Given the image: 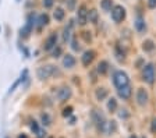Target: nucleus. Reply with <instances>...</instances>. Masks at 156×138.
I'll return each instance as SVG.
<instances>
[{
    "label": "nucleus",
    "mask_w": 156,
    "mask_h": 138,
    "mask_svg": "<svg viewBox=\"0 0 156 138\" xmlns=\"http://www.w3.org/2000/svg\"><path fill=\"white\" fill-rule=\"evenodd\" d=\"M49 138H53V137H49Z\"/></svg>",
    "instance_id": "obj_43"
},
{
    "label": "nucleus",
    "mask_w": 156,
    "mask_h": 138,
    "mask_svg": "<svg viewBox=\"0 0 156 138\" xmlns=\"http://www.w3.org/2000/svg\"><path fill=\"white\" fill-rule=\"evenodd\" d=\"M74 123H75V117H73L71 120H70V124H74Z\"/></svg>",
    "instance_id": "obj_41"
},
{
    "label": "nucleus",
    "mask_w": 156,
    "mask_h": 138,
    "mask_svg": "<svg viewBox=\"0 0 156 138\" xmlns=\"http://www.w3.org/2000/svg\"><path fill=\"white\" fill-rule=\"evenodd\" d=\"M31 31H32V28H31V27L29 25H24V28H21V30H20V34H21V36H24V38H27V36L29 35V34H31Z\"/></svg>",
    "instance_id": "obj_25"
},
{
    "label": "nucleus",
    "mask_w": 156,
    "mask_h": 138,
    "mask_svg": "<svg viewBox=\"0 0 156 138\" xmlns=\"http://www.w3.org/2000/svg\"><path fill=\"white\" fill-rule=\"evenodd\" d=\"M151 130H152V133H156V119H153V120H152V126H151Z\"/></svg>",
    "instance_id": "obj_36"
},
{
    "label": "nucleus",
    "mask_w": 156,
    "mask_h": 138,
    "mask_svg": "<svg viewBox=\"0 0 156 138\" xmlns=\"http://www.w3.org/2000/svg\"><path fill=\"white\" fill-rule=\"evenodd\" d=\"M142 63H144V60H142V59H140V60H138V62H136V69H140V67H141V64H142Z\"/></svg>",
    "instance_id": "obj_39"
},
{
    "label": "nucleus",
    "mask_w": 156,
    "mask_h": 138,
    "mask_svg": "<svg viewBox=\"0 0 156 138\" xmlns=\"http://www.w3.org/2000/svg\"><path fill=\"white\" fill-rule=\"evenodd\" d=\"M56 73V67L52 66V64H46V66L39 67L38 71H36V76H38L39 80H48Z\"/></svg>",
    "instance_id": "obj_2"
},
{
    "label": "nucleus",
    "mask_w": 156,
    "mask_h": 138,
    "mask_svg": "<svg viewBox=\"0 0 156 138\" xmlns=\"http://www.w3.org/2000/svg\"><path fill=\"white\" fill-rule=\"evenodd\" d=\"M107 109H109L110 112H114V110L117 109V101L114 98L109 99V102H107Z\"/></svg>",
    "instance_id": "obj_24"
},
{
    "label": "nucleus",
    "mask_w": 156,
    "mask_h": 138,
    "mask_svg": "<svg viewBox=\"0 0 156 138\" xmlns=\"http://www.w3.org/2000/svg\"><path fill=\"white\" fill-rule=\"evenodd\" d=\"M117 91H119V96L123 99H130L131 95H133V88L130 87V84L126 87H121V88H119Z\"/></svg>",
    "instance_id": "obj_10"
},
{
    "label": "nucleus",
    "mask_w": 156,
    "mask_h": 138,
    "mask_svg": "<svg viewBox=\"0 0 156 138\" xmlns=\"http://www.w3.org/2000/svg\"><path fill=\"white\" fill-rule=\"evenodd\" d=\"M41 119H42V124H45V126H49L50 123H52V120H50V116H49L48 113H43Z\"/></svg>",
    "instance_id": "obj_27"
},
{
    "label": "nucleus",
    "mask_w": 156,
    "mask_h": 138,
    "mask_svg": "<svg viewBox=\"0 0 156 138\" xmlns=\"http://www.w3.org/2000/svg\"><path fill=\"white\" fill-rule=\"evenodd\" d=\"M113 82L116 88H121V87H126L130 84V80H128V76H127V73H124L123 70H119V71L114 73L113 76Z\"/></svg>",
    "instance_id": "obj_1"
},
{
    "label": "nucleus",
    "mask_w": 156,
    "mask_h": 138,
    "mask_svg": "<svg viewBox=\"0 0 156 138\" xmlns=\"http://www.w3.org/2000/svg\"><path fill=\"white\" fill-rule=\"evenodd\" d=\"M17 2H20V0H17Z\"/></svg>",
    "instance_id": "obj_44"
},
{
    "label": "nucleus",
    "mask_w": 156,
    "mask_h": 138,
    "mask_svg": "<svg viewBox=\"0 0 156 138\" xmlns=\"http://www.w3.org/2000/svg\"><path fill=\"white\" fill-rule=\"evenodd\" d=\"M98 11L95 10V9H92V10L88 11V21L89 23H98Z\"/></svg>",
    "instance_id": "obj_18"
},
{
    "label": "nucleus",
    "mask_w": 156,
    "mask_h": 138,
    "mask_svg": "<svg viewBox=\"0 0 156 138\" xmlns=\"http://www.w3.org/2000/svg\"><path fill=\"white\" fill-rule=\"evenodd\" d=\"M92 119H94L96 127L101 130V131H105V127H106V120H105V116L102 113H99L98 110H94L92 112Z\"/></svg>",
    "instance_id": "obj_5"
},
{
    "label": "nucleus",
    "mask_w": 156,
    "mask_h": 138,
    "mask_svg": "<svg viewBox=\"0 0 156 138\" xmlns=\"http://www.w3.org/2000/svg\"><path fill=\"white\" fill-rule=\"evenodd\" d=\"M18 138H28V137H27V134H21V135H18Z\"/></svg>",
    "instance_id": "obj_40"
},
{
    "label": "nucleus",
    "mask_w": 156,
    "mask_h": 138,
    "mask_svg": "<svg viewBox=\"0 0 156 138\" xmlns=\"http://www.w3.org/2000/svg\"><path fill=\"white\" fill-rule=\"evenodd\" d=\"M117 130V126H116V122H107L106 123V127H105V131L106 134H113L114 131Z\"/></svg>",
    "instance_id": "obj_16"
},
{
    "label": "nucleus",
    "mask_w": 156,
    "mask_h": 138,
    "mask_svg": "<svg viewBox=\"0 0 156 138\" xmlns=\"http://www.w3.org/2000/svg\"><path fill=\"white\" fill-rule=\"evenodd\" d=\"M136 101H138V105L141 106L146 105V102H148V92L144 88H138V91H136Z\"/></svg>",
    "instance_id": "obj_9"
},
{
    "label": "nucleus",
    "mask_w": 156,
    "mask_h": 138,
    "mask_svg": "<svg viewBox=\"0 0 156 138\" xmlns=\"http://www.w3.org/2000/svg\"><path fill=\"white\" fill-rule=\"evenodd\" d=\"M142 77H144V81H146L148 84H153V81H155V69H153L152 64L144 66Z\"/></svg>",
    "instance_id": "obj_4"
},
{
    "label": "nucleus",
    "mask_w": 156,
    "mask_h": 138,
    "mask_svg": "<svg viewBox=\"0 0 156 138\" xmlns=\"http://www.w3.org/2000/svg\"><path fill=\"white\" fill-rule=\"evenodd\" d=\"M130 138H136V137H135V135H131V137H130Z\"/></svg>",
    "instance_id": "obj_42"
},
{
    "label": "nucleus",
    "mask_w": 156,
    "mask_h": 138,
    "mask_svg": "<svg viewBox=\"0 0 156 138\" xmlns=\"http://www.w3.org/2000/svg\"><path fill=\"white\" fill-rule=\"evenodd\" d=\"M31 130H32L35 134H38V131H39V126H38V123L34 120V122H31Z\"/></svg>",
    "instance_id": "obj_30"
},
{
    "label": "nucleus",
    "mask_w": 156,
    "mask_h": 138,
    "mask_svg": "<svg viewBox=\"0 0 156 138\" xmlns=\"http://www.w3.org/2000/svg\"><path fill=\"white\" fill-rule=\"evenodd\" d=\"M107 70H109V63L106 62V60H102L99 64H98V73L101 74V76H103V74H106Z\"/></svg>",
    "instance_id": "obj_15"
},
{
    "label": "nucleus",
    "mask_w": 156,
    "mask_h": 138,
    "mask_svg": "<svg viewBox=\"0 0 156 138\" xmlns=\"http://www.w3.org/2000/svg\"><path fill=\"white\" fill-rule=\"evenodd\" d=\"M45 134H46V133L43 131V130H39V131H38V138H43V135H45Z\"/></svg>",
    "instance_id": "obj_38"
},
{
    "label": "nucleus",
    "mask_w": 156,
    "mask_h": 138,
    "mask_svg": "<svg viewBox=\"0 0 156 138\" xmlns=\"http://www.w3.org/2000/svg\"><path fill=\"white\" fill-rule=\"evenodd\" d=\"M64 16H66V11L63 10L62 7H57V9L55 10V13H53L55 20H57V21H62L63 18H64Z\"/></svg>",
    "instance_id": "obj_17"
},
{
    "label": "nucleus",
    "mask_w": 156,
    "mask_h": 138,
    "mask_svg": "<svg viewBox=\"0 0 156 138\" xmlns=\"http://www.w3.org/2000/svg\"><path fill=\"white\" fill-rule=\"evenodd\" d=\"M134 25H135V30L138 31V32H144V31L146 30L145 21H144L142 17H136V20H135V23H134Z\"/></svg>",
    "instance_id": "obj_13"
},
{
    "label": "nucleus",
    "mask_w": 156,
    "mask_h": 138,
    "mask_svg": "<svg viewBox=\"0 0 156 138\" xmlns=\"http://www.w3.org/2000/svg\"><path fill=\"white\" fill-rule=\"evenodd\" d=\"M119 116H120L121 119H127V117H128V116H130V115H128V112H127L126 109H121V110H120V113H119Z\"/></svg>",
    "instance_id": "obj_33"
},
{
    "label": "nucleus",
    "mask_w": 156,
    "mask_h": 138,
    "mask_svg": "<svg viewBox=\"0 0 156 138\" xmlns=\"http://www.w3.org/2000/svg\"><path fill=\"white\" fill-rule=\"evenodd\" d=\"M142 49L145 50V52H151V50H153L155 49V43H153V41H151V39L145 41V42L142 43Z\"/></svg>",
    "instance_id": "obj_20"
},
{
    "label": "nucleus",
    "mask_w": 156,
    "mask_h": 138,
    "mask_svg": "<svg viewBox=\"0 0 156 138\" xmlns=\"http://www.w3.org/2000/svg\"><path fill=\"white\" fill-rule=\"evenodd\" d=\"M36 20H38V18L35 17V14L31 13L28 16V20H27V25H29L31 28H34V27H35V24H36Z\"/></svg>",
    "instance_id": "obj_23"
},
{
    "label": "nucleus",
    "mask_w": 156,
    "mask_h": 138,
    "mask_svg": "<svg viewBox=\"0 0 156 138\" xmlns=\"http://www.w3.org/2000/svg\"><path fill=\"white\" fill-rule=\"evenodd\" d=\"M71 112H73V108L71 106H67V108L63 110V116H64V117H68V116H71Z\"/></svg>",
    "instance_id": "obj_31"
},
{
    "label": "nucleus",
    "mask_w": 156,
    "mask_h": 138,
    "mask_svg": "<svg viewBox=\"0 0 156 138\" xmlns=\"http://www.w3.org/2000/svg\"><path fill=\"white\" fill-rule=\"evenodd\" d=\"M62 53H63V49H62V46H57V45H56L55 48H53L52 56L55 57V59H57V57H60V56H62Z\"/></svg>",
    "instance_id": "obj_26"
},
{
    "label": "nucleus",
    "mask_w": 156,
    "mask_h": 138,
    "mask_svg": "<svg viewBox=\"0 0 156 138\" xmlns=\"http://www.w3.org/2000/svg\"><path fill=\"white\" fill-rule=\"evenodd\" d=\"M36 23H38V27L39 28H43V27H46L49 24V16L48 14H41V16L38 17V20H36Z\"/></svg>",
    "instance_id": "obj_14"
},
{
    "label": "nucleus",
    "mask_w": 156,
    "mask_h": 138,
    "mask_svg": "<svg viewBox=\"0 0 156 138\" xmlns=\"http://www.w3.org/2000/svg\"><path fill=\"white\" fill-rule=\"evenodd\" d=\"M148 6L149 9H156V0H148Z\"/></svg>",
    "instance_id": "obj_34"
},
{
    "label": "nucleus",
    "mask_w": 156,
    "mask_h": 138,
    "mask_svg": "<svg viewBox=\"0 0 156 138\" xmlns=\"http://www.w3.org/2000/svg\"><path fill=\"white\" fill-rule=\"evenodd\" d=\"M73 49H74V50H80V45H78V42H77V41H73Z\"/></svg>",
    "instance_id": "obj_37"
},
{
    "label": "nucleus",
    "mask_w": 156,
    "mask_h": 138,
    "mask_svg": "<svg viewBox=\"0 0 156 138\" xmlns=\"http://www.w3.org/2000/svg\"><path fill=\"white\" fill-rule=\"evenodd\" d=\"M20 84H21V81H20V78H18V80H17V81H16V82H14V84H13V85L10 87V89H9V94H11V92H13L14 89H16L17 87L20 85Z\"/></svg>",
    "instance_id": "obj_32"
},
{
    "label": "nucleus",
    "mask_w": 156,
    "mask_h": 138,
    "mask_svg": "<svg viewBox=\"0 0 156 138\" xmlns=\"http://www.w3.org/2000/svg\"><path fill=\"white\" fill-rule=\"evenodd\" d=\"M142 138H145V137H142Z\"/></svg>",
    "instance_id": "obj_45"
},
{
    "label": "nucleus",
    "mask_w": 156,
    "mask_h": 138,
    "mask_svg": "<svg viewBox=\"0 0 156 138\" xmlns=\"http://www.w3.org/2000/svg\"><path fill=\"white\" fill-rule=\"evenodd\" d=\"M95 59V52L94 50H87V52H84V55H82V64L84 66H89L92 62H94Z\"/></svg>",
    "instance_id": "obj_11"
},
{
    "label": "nucleus",
    "mask_w": 156,
    "mask_h": 138,
    "mask_svg": "<svg viewBox=\"0 0 156 138\" xmlns=\"http://www.w3.org/2000/svg\"><path fill=\"white\" fill-rule=\"evenodd\" d=\"M63 66L66 69H73L75 66V57L73 55H66L64 59H63Z\"/></svg>",
    "instance_id": "obj_12"
},
{
    "label": "nucleus",
    "mask_w": 156,
    "mask_h": 138,
    "mask_svg": "<svg viewBox=\"0 0 156 138\" xmlns=\"http://www.w3.org/2000/svg\"><path fill=\"white\" fill-rule=\"evenodd\" d=\"M56 45H57V34L53 32V34H50V35L46 38L45 45H43V49L45 50H52Z\"/></svg>",
    "instance_id": "obj_7"
},
{
    "label": "nucleus",
    "mask_w": 156,
    "mask_h": 138,
    "mask_svg": "<svg viewBox=\"0 0 156 138\" xmlns=\"http://www.w3.org/2000/svg\"><path fill=\"white\" fill-rule=\"evenodd\" d=\"M75 4V0H68V10H73Z\"/></svg>",
    "instance_id": "obj_35"
},
{
    "label": "nucleus",
    "mask_w": 156,
    "mask_h": 138,
    "mask_svg": "<svg viewBox=\"0 0 156 138\" xmlns=\"http://www.w3.org/2000/svg\"><path fill=\"white\" fill-rule=\"evenodd\" d=\"M114 55H116V59L119 60V62H123V60L126 59V53L121 50L120 46H116V49H114Z\"/></svg>",
    "instance_id": "obj_19"
},
{
    "label": "nucleus",
    "mask_w": 156,
    "mask_h": 138,
    "mask_svg": "<svg viewBox=\"0 0 156 138\" xmlns=\"http://www.w3.org/2000/svg\"><path fill=\"white\" fill-rule=\"evenodd\" d=\"M112 18L114 23H121L126 18V9L123 6H114L112 9Z\"/></svg>",
    "instance_id": "obj_3"
},
{
    "label": "nucleus",
    "mask_w": 156,
    "mask_h": 138,
    "mask_svg": "<svg viewBox=\"0 0 156 138\" xmlns=\"http://www.w3.org/2000/svg\"><path fill=\"white\" fill-rule=\"evenodd\" d=\"M70 28H68V27H66V30H64V32H63V41H64V42H68V41H70Z\"/></svg>",
    "instance_id": "obj_28"
},
{
    "label": "nucleus",
    "mask_w": 156,
    "mask_h": 138,
    "mask_svg": "<svg viewBox=\"0 0 156 138\" xmlns=\"http://www.w3.org/2000/svg\"><path fill=\"white\" fill-rule=\"evenodd\" d=\"M77 21H78L80 25H85V24L88 23V10H87V7H85L84 4H81V6L78 7Z\"/></svg>",
    "instance_id": "obj_6"
},
{
    "label": "nucleus",
    "mask_w": 156,
    "mask_h": 138,
    "mask_svg": "<svg viewBox=\"0 0 156 138\" xmlns=\"http://www.w3.org/2000/svg\"><path fill=\"white\" fill-rule=\"evenodd\" d=\"M106 96H107V89L99 88V89L96 91V98H98V101H103Z\"/></svg>",
    "instance_id": "obj_22"
},
{
    "label": "nucleus",
    "mask_w": 156,
    "mask_h": 138,
    "mask_svg": "<svg viewBox=\"0 0 156 138\" xmlns=\"http://www.w3.org/2000/svg\"><path fill=\"white\" fill-rule=\"evenodd\" d=\"M57 99L58 102H64V101H67V99H70V96H71V89L67 88V87H63V88H60L57 91Z\"/></svg>",
    "instance_id": "obj_8"
},
{
    "label": "nucleus",
    "mask_w": 156,
    "mask_h": 138,
    "mask_svg": "<svg viewBox=\"0 0 156 138\" xmlns=\"http://www.w3.org/2000/svg\"><path fill=\"white\" fill-rule=\"evenodd\" d=\"M101 7L105 11H110L113 7V0H102L101 2Z\"/></svg>",
    "instance_id": "obj_21"
},
{
    "label": "nucleus",
    "mask_w": 156,
    "mask_h": 138,
    "mask_svg": "<svg viewBox=\"0 0 156 138\" xmlns=\"http://www.w3.org/2000/svg\"><path fill=\"white\" fill-rule=\"evenodd\" d=\"M53 3H55V0H43L42 4L45 9H50V7L53 6Z\"/></svg>",
    "instance_id": "obj_29"
}]
</instances>
